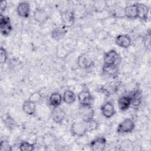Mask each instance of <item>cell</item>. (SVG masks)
Here are the masks:
<instances>
[{"label": "cell", "mask_w": 151, "mask_h": 151, "mask_svg": "<svg viewBox=\"0 0 151 151\" xmlns=\"http://www.w3.org/2000/svg\"><path fill=\"white\" fill-rule=\"evenodd\" d=\"M86 123L87 132H91L93 130H96L99 128V123L94 119Z\"/></svg>", "instance_id": "obj_30"}, {"label": "cell", "mask_w": 151, "mask_h": 151, "mask_svg": "<svg viewBox=\"0 0 151 151\" xmlns=\"http://www.w3.org/2000/svg\"><path fill=\"white\" fill-rule=\"evenodd\" d=\"M0 29L3 35H8L12 30L10 18L4 14L0 15Z\"/></svg>", "instance_id": "obj_5"}, {"label": "cell", "mask_w": 151, "mask_h": 151, "mask_svg": "<svg viewBox=\"0 0 151 151\" xmlns=\"http://www.w3.org/2000/svg\"><path fill=\"white\" fill-rule=\"evenodd\" d=\"M77 63L78 66L82 69H89L94 65L93 61L85 54L78 56Z\"/></svg>", "instance_id": "obj_12"}, {"label": "cell", "mask_w": 151, "mask_h": 151, "mask_svg": "<svg viewBox=\"0 0 151 151\" xmlns=\"http://www.w3.org/2000/svg\"><path fill=\"white\" fill-rule=\"evenodd\" d=\"M119 59V54L115 50H110L105 52L103 56L104 64L106 65L117 64Z\"/></svg>", "instance_id": "obj_9"}, {"label": "cell", "mask_w": 151, "mask_h": 151, "mask_svg": "<svg viewBox=\"0 0 151 151\" xmlns=\"http://www.w3.org/2000/svg\"><path fill=\"white\" fill-rule=\"evenodd\" d=\"M51 119L54 122L57 124H61L64 120L66 114L65 111L61 107H53L51 113Z\"/></svg>", "instance_id": "obj_10"}, {"label": "cell", "mask_w": 151, "mask_h": 151, "mask_svg": "<svg viewBox=\"0 0 151 151\" xmlns=\"http://www.w3.org/2000/svg\"><path fill=\"white\" fill-rule=\"evenodd\" d=\"M109 7L108 3L106 1L98 0L94 1L93 8L96 12H101L105 11L107 8Z\"/></svg>", "instance_id": "obj_25"}, {"label": "cell", "mask_w": 151, "mask_h": 151, "mask_svg": "<svg viewBox=\"0 0 151 151\" xmlns=\"http://www.w3.org/2000/svg\"><path fill=\"white\" fill-rule=\"evenodd\" d=\"M119 109L122 111H124L131 106V100L129 95H123L120 97L117 100Z\"/></svg>", "instance_id": "obj_18"}, {"label": "cell", "mask_w": 151, "mask_h": 151, "mask_svg": "<svg viewBox=\"0 0 151 151\" xmlns=\"http://www.w3.org/2000/svg\"><path fill=\"white\" fill-rule=\"evenodd\" d=\"M101 111L102 115L107 119L111 118L116 113L114 106L110 101H107L101 106Z\"/></svg>", "instance_id": "obj_14"}, {"label": "cell", "mask_w": 151, "mask_h": 151, "mask_svg": "<svg viewBox=\"0 0 151 151\" xmlns=\"http://www.w3.org/2000/svg\"><path fill=\"white\" fill-rule=\"evenodd\" d=\"M63 101V96L58 92H54L49 97V104L52 107H59Z\"/></svg>", "instance_id": "obj_21"}, {"label": "cell", "mask_w": 151, "mask_h": 151, "mask_svg": "<svg viewBox=\"0 0 151 151\" xmlns=\"http://www.w3.org/2000/svg\"><path fill=\"white\" fill-rule=\"evenodd\" d=\"M60 17L63 27L66 28L71 27L74 23L75 13L72 9H68L62 11L60 14Z\"/></svg>", "instance_id": "obj_1"}, {"label": "cell", "mask_w": 151, "mask_h": 151, "mask_svg": "<svg viewBox=\"0 0 151 151\" xmlns=\"http://www.w3.org/2000/svg\"><path fill=\"white\" fill-rule=\"evenodd\" d=\"M103 74L109 77L115 78L119 74V67L117 64L114 65H103L102 68Z\"/></svg>", "instance_id": "obj_17"}, {"label": "cell", "mask_w": 151, "mask_h": 151, "mask_svg": "<svg viewBox=\"0 0 151 151\" xmlns=\"http://www.w3.org/2000/svg\"><path fill=\"white\" fill-rule=\"evenodd\" d=\"M8 60V52L5 48L1 47L0 48V61L1 64L5 63Z\"/></svg>", "instance_id": "obj_32"}, {"label": "cell", "mask_w": 151, "mask_h": 151, "mask_svg": "<svg viewBox=\"0 0 151 151\" xmlns=\"http://www.w3.org/2000/svg\"><path fill=\"white\" fill-rule=\"evenodd\" d=\"M131 100V106L138 109L142 101V92L139 88H135L128 94Z\"/></svg>", "instance_id": "obj_7"}, {"label": "cell", "mask_w": 151, "mask_h": 151, "mask_svg": "<svg viewBox=\"0 0 151 151\" xmlns=\"http://www.w3.org/2000/svg\"><path fill=\"white\" fill-rule=\"evenodd\" d=\"M76 96L75 93L70 90H65L63 94V100L68 104H71L75 102Z\"/></svg>", "instance_id": "obj_24"}, {"label": "cell", "mask_w": 151, "mask_h": 151, "mask_svg": "<svg viewBox=\"0 0 151 151\" xmlns=\"http://www.w3.org/2000/svg\"><path fill=\"white\" fill-rule=\"evenodd\" d=\"M1 151H10L12 150V146H11L10 144L8 143V142L2 140L1 141Z\"/></svg>", "instance_id": "obj_33"}, {"label": "cell", "mask_w": 151, "mask_h": 151, "mask_svg": "<svg viewBox=\"0 0 151 151\" xmlns=\"http://www.w3.org/2000/svg\"><path fill=\"white\" fill-rule=\"evenodd\" d=\"M107 140L103 136L97 137L92 140L89 144L91 149L94 151L104 150L106 147Z\"/></svg>", "instance_id": "obj_8"}, {"label": "cell", "mask_w": 151, "mask_h": 151, "mask_svg": "<svg viewBox=\"0 0 151 151\" xmlns=\"http://www.w3.org/2000/svg\"><path fill=\"white\" fill-rule=\"evenodd\" d=\"M71 133L76 136L83 137L87 132L86 123L84 121H76L71 125Z\"/></svg>", "instance_id": "obj_3"}, {"label": "cell", "mask_w": 151, "mask_h": 151, "mask_svg": "<svg viewBox=\"0 0 151 151\" xmlns=\"http://www.w3.org/2000/svg\"><path fill=\"white\" fill-rule=\"evenodd\" d=\"M138 6V18L143 21H147L149 17V8L147 5L143 3H137Z\"/></svg>", "instance_id": "obj_20"}, {"label": "cell", "mask_w": 151, "mask_h": 151, "mask_svg": "<svg viewBox=\"0 0 151 151\" xmlns=\"http://www.w3.org/2000/svg\"><path fill=\"white\" fill-rule=\"evenodd\" d=\"M7 2L5 0H2L1 1V5H0V11L1 14H3V12L5 11L7 7Z\"/></svg>", "instance_id": "obj_34"}, {"label": "cell", "mask_w": 151, "mask_h": 151, "mask_svg": "<svg viewBox=\"0 0 151 151\" xmlns=\"http://www.w3.org/2000/svg\"><path fill=\"white\" fill-rule=\"evenodd\" d=\"M33 17L34 20L39 24H44L48 19V15L47 12L40 8L35 9L34 12Z\"/></svg>", "instance_id": "obj_16"}, {"label": "cell", "mask_w": 151, "mask_h": 151, "mask_svg": "<svg viewBox=\"0 0 151 151\" xmlns=\"http://www.w3.org/2000/svg\"><path fill=\"white\" fill-rule=\"evenodd\" d=\"M77 98L80 105L92 106L94 101V97L87 88H84L79 92Z\"/></svg>", "instance_id": "obj_4"}, {"label": "cell", "mask_w": 151, "mask_h": 151, "mask_svg": "<svg viewBox=\"0 0 151 151\" xmlns=\"http://www.w3.org/2000/svg\"><path fill=\"white\" fill-rule=\"evenodd\" d=\"M134 127L135 123L134 121L132 119L126 118L119 123L116 131L119 134H127L132 132Z\"/></svg>", "instance_id": "obj_2"}, {"label": "cell", "mask_w": 151, "mask_h": 151, "mask_svg": "<svg viewBox=\"0 0 151 151\" xmlns=\"http://www.w3.org/2000/svg\"><path fill=\"white\" fill-rule=\"evenodd\" d=\"M36 107H37L36 103L27 99L23 103L22 109V111L26 114L31 116L35 113Z\"/></svg>", "instance_id": "obj_19"}, {"label": "cell", "mask_w": 151, "mask_h": 151, "mask_svg": "<svg viewBox=\"0 0 151 151\" xmlns=\"http://www.w3.org/2000/svg\"><path fill=\"white\" fill-rule=\"evenodd\" d=\"M34 149V143H31L27 141L21 142L19 145V149L21 151H32Z\"/></svg>", "instance_id": "obj_27"}, {"label": "cell", "mask_w": 151, "mask_h": 151, "mask_svg": "<svg viewBox=\"0 0 151 151\" xmlns=\"http://www.w3.org/2000/svg\"><path fill=\"white\" fill-rule=\"evenodd\" d=\"M28 100L34 102L35 103L37 104V103H39L41 102V101L42 100V96L41 94V93L38 91H34L33 93H32L28 99Z\"/></svg>", "instance_id": "obj_29"}, {"label": "cell", "mask_w": 151, "mask_h": 151, "mask_svg": "<svg viewBox=\"0 0 151 151\" xmlns=\"http://www.w3.org/2000/svg\"><path fill=\"white\" fill-rule=\"evenodd\" d=\"M110 14L112 17L118 18H122L124 17V8L115 4V5L111 6L110 9Z\"/></svg>", "instance_id": "obj_23"}, {"label": "cell", "mask_w": 151, "mask_h": 151, "mask_svg": "<svg viewBox=\"0 0 151 151\" xmlns=\"http://www.w3.org/2000/svg\"><path fill=\"white\" fill-rule=\"evenodd\" d=\"M79 113L82 120L84 122H88L94 119V110L93 109L92 106L80 105Z\"/></svg>", "instance_id": "obj_6"}, {"label": "cell", "mask_w": 151, "mask_h": 151, "mask_svg": "<svg viewBox=\"0 0 151 151\" xmlns=\"http://www.w3.org/2000/svg\"><path fill=\"white\" fill-rule=\"evenodd\" d=\"M17 12L22 18H28L30 14V5L29 2L27 1L19 2L17 6Z\"/></svg>", "instance_id": "obj_13"}, {"label": "cell", "mask_w": 151, "mask_h": 151, "mask_svg": "<svg viewBox=\"0 0 151 151\" xmlns=\"http://www.w3.org/2000/svg\"><path fill=\"white\" fill-rule=\"evenodd\" d=\"M55 139L52 134L47 133L42 137V142L45 147H50L54 143Z\"/></svg>", "instance_id": "obj_28"}, {"label": "cell", "mask_w": 151, "mask_h": 151, "mask_svg": "<svg viewBox=\"0 0 151 151\" xmlns=\"http://www.w3.org/2000/svg\"><path fill=\"white\" fill-rule=\"evenodd\" d=\"M150 37H151L150 31V30H149L143 38V43L145 47L149 50L150 48Z\"/></svg>", "instance_id": "obj_31"}, {"label": "cell", "mask_w": 151, "mask_h": 151, "mask_svg": "<svg viewBox=\"0 0 151 151\" xmlns=\"http://www.w3.org/2000/svg\"><path fill=\"white\" fill-rule=\"evenodd\" d=\"M3 121L4 123V124L6 126V127L9 129V130H12L14 129L16 125H17V122L14 120V119L11 117V116L9 114H6L4 118L3 119Z\"/></svg>", "instance_id": "obj_26"}, {"label": "cell", "mask_w": 151, "mask_h": 151, "mask_svg": "<svg viewBox=\"0 0 151 151\" xmlns=\"http://www.w3.org/2000/svg\"><path fill=\"white\" fill-rule=\"evenodd\" d=\"M115 42L118 46L123 48H127L132 44V39L127 34H120L116 37Z\"/></svg>", "instance_id": "obj_15"}, {"label": "cell", "mask_w": 151, "mask_h": 151, "mask_svg": "<svg viewBox=\"0 0 151 151\" xmlns=\"http://www.w3.org/2000/svg\"><path fill=\"white\" fill-rule=\"evenodd\" d=\"M67 32V30L66 28L63 26L55 27L51 31V37L56 41L60 40L61 39L64 38Z\"/></svg>", "instance_id": "obj_22"}, {"label": "cell", "mask_w": 151, "mask_h": 151, "mask_svg": "<svg viewBox=\"0 0 151 151\" xmlns=\"http://www.w3.org/2000/svg\"><path fill=\"white\" fill-rule=\"evenodd\" d=\"M138 2L127 5L124 7V17L130 19H134L138 18Z\"/></svg>", "instance_id": "obj_11"}]
</instances>
